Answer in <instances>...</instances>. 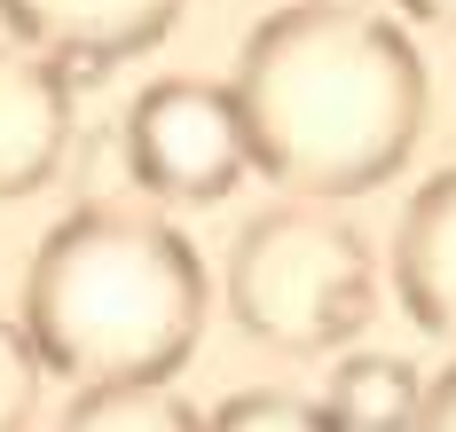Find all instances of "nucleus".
I'll use <instances>...</instances> for the list:
<instances>
[{
	"instance_id": "8",
	"label": "nucleus",
	"mask_w": 456,
	"mask_h": 432,
	"mask_svg": "<svg viewBox=\"0 0 456 432\" xmlns=\"http://www.w3.org/2000/svg\"><path fill=\"white\" fill-rule=\"evenodd\" d=\"M322 409L338 417V432H417L425 417V378L402 354H346L330 370Z\"/></svg>"
},
{
	"instance_id": "3",
	"label": "nucleus",
	"mask_w": 456,
	"mask_h": 432,
	"mask_svg": "<svg viewBox=\"0 0 456 432\" xmlns=\"http://www.w3.org/2000/svg\"><path fill=\"white\" fill-rule=\"evenodd\" d=\"M378 260L338 204H268L228 244V315L275 354H330L370 323Z\"/></svg>"
},
{
	"instance_id": "13",
	"label": "nucleus",
	"mask_w": 456,
	"mask_h": 432,
	"mask_svg": "<svg viewBox=\"0 0 456 432\" xmlns=\"http://www.w3.org/2000/svg\"><path fill=\"white\" fill-rule=\"evenodd\" d=\"M417 24H441V32H456V0H402Z\"/></svg>"
},
{
	"instance_id": "5",
	"label": "nucleus",
	"mask_w": 456,
	"mask_h": 432,
	"mask_svg": "<svg viewBox=\"0 0 456 432\" xmlns=\"http://www.w3.org/2000/svg\"><path fill=\"white\" fill-rule=\"evenodd\" d=\"M0 24L16 48L63 63L71 79H94L126 55L158 48L182 24V0H0Z\"/></svg>"
},
{
	"instance_id": "6",
	"label": "nucleus",
	"mask_w": 456,
	"mask_h": 432,
	"mask_svg": "<svg viewBox=\"0 0 456 432\" xmlns=\"http://www.w3.org/2000/svg\"><path fill=\"white\" fill-rule=\"evenodd\" d=\"M71 149V71L0 40V204L55 181Z\"/></svg>"
},
{
	"instance_id": "10",
	"label": "nucleus",
	"mask_w": 456,
	"mask_h": 432,
	"mask_svg": "<svg viewBox=\"0 0 456 432\" xmlns=\"http://www.w3.org/2000/svg\"><path fill=\"white\" fill-rule=\"evenodd\" d=\"M205 432H338V417L322 401H307V393L252 385V393H228L221 409L205 417Z\"/></svg>"
},
{
	"instance_id": "7",
	"label": "nucleus",
	"mask_w": 456,
	"mask_h": 432,
	"mask_svg": "<svg viewBox=\"0 0 456 432\" xmlns=\"http://www.w3.org/2000/svg\"><path fill=\"white\" fill-rule=\"evenodd\" d=\"M394 291L417 331L456 346V165L410 196V212L394 228Z\"/></svg>"
},
{
	"instance_id": "1",
	"label": "nucleus",
	"mask_w": 456,
	"mask_h": 432,
	"mask_svg": "<svg viewBox=\"0 0 456 432\" xmlns=\"http://www.w3.org/2000/svg\"><path fill=\"white\" fill-rule=\"evenodd\" d=\"M228 87L252 165L307 204L394 181L425 126V63L410 32L354 0H291L260 16Z\"/></svg>"
},
{
	"instance_id": "4",
	"label": "nucleus",
	"mask_w": 456,
	"mask_h": 432,
	"mask_svg": "<svg viewBox=\"0 0 456 432\" xmlns=\"http://www.w3.org/2000/svg\"><path fill=\"white\" fill-rule=\"evenodd\" d=\"M126 165L158 204H221L252 165L236 87L197 71L150 79L126 110Z\"/></svg>"
},
{
	"instance_id": "9",
	"label": "nucleus",
	"mask_w": 456,
	"mask_h": 432,
	"mask_svg": "<svg viewBox=\"0 0 456 432\" xmlns=\"http://www.w3.org/2000/svg\"><path fill=\"white\" fill-rule=\"evenodd\" d=\"M55 432H205V417L174 385H94L63 409Z\"/></svg>"
},
{
	"instance_id": "11",
	"label": "nucleus",
	"mask_w": 456,
	"mask_h": 432,
	"mask_svg": "<svg viewBox=\"0 0 456 432\" xmlns=\"http://www.w3.org/2000/svg\"><path fill=\"white\" fill-rule=\"evenodd\" d=\"M40 346L24 338V323H0V432H24L32 425V409H40Z\"/></svg>"
},
{
	"instance_id": "2",
	"label": "nucleus",
	"mask_w": 456,
	"mask_h": 432,
	"mask_svg": "<svg viewBox=\"0 0 456 432\" xmlns=\"http://www.w3.org/2000/svg\"><path fill=\"white\" fill-rule=\"evenodd\" d=\"M205 260L182 228L134 204H79L40 236L24 268V338L47 378L94 385H174L205 331Z\"/></svg>"
},
{
	"instance_id": "12",
	"label": "nucleus",
	"mask_w": 456,
	"mask_h": 432,
	"mask_svg": "<svg viewBox=\"0 0 456 432\" xmlns=\"http://www.w3.org/2000/svg\"><path fill=\"white\" fill-rule=\"evenodd\" d=\"M417 432H456V362L425 385V417H417Z\"/></svg>"
}]
</instances>
